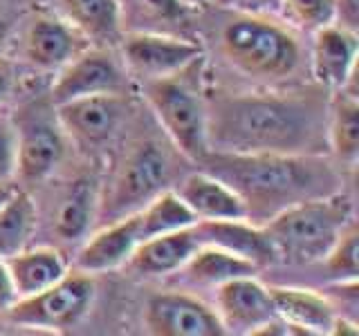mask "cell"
I'll list each match as a JSON object with an SVG mask.
<instances>
[{
  "mask_svg": "<svg viewBox=\"0 0 359 336\" xmlns=\"http://www.w3.org/2000/svg\"><path fill=\"white\" fill-rule=\"evenodd\" d=\"M205 171L243 200L247 220L267 222L299 202L334 193L337 175L312 153H216L200 160Z\"/></svg>",
  "mask_w": 359,
  "mask_h": 336,
  "instance_id": "cell-1",
  "label": "cell"
},
{
  "mask_svg": "<svg viewBox=\"0 0 359 336\" xmlns=\"http://www.w3.org/2000/svg\"><path fill=\"white\" fill-rule=\"evenodd\" d=\"M207 134L218 153H310L319 110L297 97H233L207 115Z\"/></svg>",
  "mask_w": 359,
  "mask_h": 336,
  "instance_id": "cell-2",
  "label": "cell"
},
{
  "mask_svg": "<svg viewBox=\"0 0 359 336\" xmlns=\"http://www.w3.org/2000/svg\"><path fill=\"white\" fill-rule=\"evenodd\" d=\"M351 222V202L332 193L283 209L269 218L263 229L274 244L278 260L310 265L323 260Z\"/></svg>",
  "mask_w": 359,
  "mask_h": 336,
  "instance_id": "cell-3",
  "label": "cell"
},
{
  "mask_svg": "<svg viewBox=\"0 0 359 336\" xmlns=\"http://www.w3.org/2000/svg\"><path fill=\"white\" fill-rule=\"evenodd\" d=\"M220 48L236 70L256 78H283L301 63L297 38L267 16L231 18L222 29Z\"/></svg>",
  "mask_w": 359,
  "mask_h": 336,
  "instance_id": "cell-4",
  "label": "cell"
},
{
  "mask_svg": "<svg viewBox=\"0 0 359 336\" xmlns=\"http://www.w3.org/2000/svg\"><path fill=\"white\" fill-rule=\"evenodd\" d=\"M177 74L149 78L144 94L171 141L189 160L200 162L211 150L207 134V110L200 97L182 78H177Z\"/></svg>",
  "mask_w": 359,
  "mask_h": 336,
  "instance_id": "cell-5",
  "label": "cell"
},
{
  "mask_svg": "<svg viewBox=\"0 0 359 336\" xmlns=\"http://www.w3.org/2000/svg\"><path fill=\"white\" fill-rule=\"evenodd\" d=\"M95 298L93 274L81 272L65 274L59 283L39 291L34 296L18 298L9 307L7 318L22 328L61 330L70 328L88 312Z\"/></svg>",
  "mask_w": 359,
  "mask_h": 336,
  "instance_id": "cell-6",
  "label": "cell"
},
{
  "mask_svg": "<svg viewBox=\"0 0 359 336\" xmlns=\"http://www.w3.org/2000/svg\"><path fill=\"white\" fill-rule=\"evenodd\" d=\"M168 175H171V162L160 146L153 141L137 146L119 168L108 193L106 213L110 222L126 218L149 204L164 190Z\"/></svg>",
  "mask_w": 359,
  "mask_h": 336,
  "instance_id": "cell-7",
  "label": "cell"
},
{
  "mask_svg": "<svg viewBox=\"0 0 359 336\" xmlns=\"http://www.w3.org/2000/svg\"><path fill=\"white\" fill-rule=\"evenodd\" d=\"M216 314L224 334H256L276 318L269 289L256 276L233 278L216 289Z\"/></svg>",
  "mask_w": 359,
  "mask_h": 336,
  "instance_id": "cell-8",
  "label": "cell"
},
{
  "mask_svg": "<svg viewBox=\"0 0 359 336\" xmlns=\"http://www.w3.org/2000/svg\"><path fill=\"white\" fill-rule=\"evenodd\" d=\"M123 88V72L108 52L90 50L67 61L52 85L54 106L65 101L93 97V94H119Z\"/></svg>",
  "mask_w": 359,
  "mask_h": 336,
  "instance_id": "cell-9",
  "label": "cell"
},
{
  "mask_svg": "<svg viewBox=\"0 0 359 336\" xmlns=\"http://www.w3.org/2000/svg\"><path fill=\"white\" fill-rule=\"evenodd\" d=\"M146 330L155 336H222L218 314L198 298L160 294L146 305Z\"/></svg>",
  "mask_w": 359,
  "mask_h": 336,
  "instance_id": "cell-10",
  "label": "cell"
},
{
  "mask_svg": "<svg viewBox=\"0 0 359 336\" xmlns=\"http://www.w3.org/2000/svg\"><path fill=\"white\" fill-rule=\"evenodd\" d=\"M200 52L196 43L160 34H130L123 38V59L128 67L149 78L171 76L187 70Z\"/></svg>",
  "mask_w": 359,
  "mask_h": 336,
  "instance_id": "cell-11",
  "label": "cell"
},
{
  "mask_svg": "<svg viewBox=\"0 0 359 336\" xmlns=\"http://www.w3.org/2000/svg\"><path fill=\"white\" fill-rule=\"evenodd\" d=\"M144 242V229L140 213L135 211L126 218L110 222L90 238L76 255V267L88 274H101L128 262L135 246Z\"/></svg>",
  "mask_w": 359,
  "mask_h": 336,
  "instance_id": "cell-12",
  "label": "cell"
},
{
  "mask_svg": "<svg viewBox=\"0 0 359 336\" xmlns=\"http://www.w3.org/2000/svg\"><path fill=\"white\" fill-rule=\"evenodd\" d=\"M357 34L348 27H328L314 31L310 65L314 78L332 90H341L353 81L357 63Z\"/></svg>",
  "mask_w": 359,
  "mask_h": 336,
  "instance_id": "cell-13",
  "label": "cell"
},
{
  "mask_svg": "<svg viewBox=\"0 0 359 336\" xmlns=\"http://www.w3.org/2000/svg\"><path fill=\"white\" fill-rule=\"evenodd\" d=\"M194 229L200 244H216L254 262L258 269L278 260L267 231L252 220H198Z\"/></svg>",
  "mask_w": 359,
  "mask_h": 336,
  "instance_id": "cell-14",
  "label": "cell"
},
{
  "mask_svg": "<svg viewBox=\"0 0 359 336\" xmlns=\"http://www.w3.org/2000/svg\"><path fill=\"white\" fill-rule=\"evenodd\" d=\"M61 126L83 144H101L117 130L121 101L117 94H93L56 106Z\"/></svg>",
  "mask_w": 359,
  "mask_h": 336,
  "instance_id": "cell-15",
  "label": "cell"
},
{
  "mask_svg": "<svg viewBox=\"0 0 359 336\" xmlns=\"http://www.w3.org/2000/svg\"><path fill=\"white\" fill-rule=\"evenodd\" d=\"M198 246L200 240L194 227L160 233L135 246L126 265L133 272L144 276L173 274L184 267V262L196 253Z\"/></svg>",
  "mask_w": 359,
  "mask_h": 336,
  "instance_id": "cell-16",
  "label": "cell"
},
{
  "mask_svg": "<svg viewBox=\"0 0 359 336\" xmlns=\"http://www.w3.org/2000/svg\"><path fill=\"white\" fill-rule=\"evenodd\" d=\"M276 316L297 330V334H330L337 318L334 305L323 294L294 287H267Z\"/></svg>",
  "mask_w": 359,
  "mask_h": 336,
  "instance_id": "cell-17",
  "label": "cell"
},
{
  "mask_svg": "<svg viewBox=\"0 0 359 336\" xmlns=\"http://www.w3.org/2000/svg\"><path fill=\"white\" fill-rule=\"evenodd\" d=\"M175 193L196 220H247L243 200L207 171L189 175Z\"/></svg>",
  "mask_w": 359,
  "mask_h": 336,
  "instance_id": "cell-18",
  "label": "cell"
},
{
  "mask_svg": "<svg viewBox=\"0 0 359 336\" xmlns=\"http://www.w3.org/2000/svg\"><path fill=\"white\" fill-rule=\"evenodd\" d=\"M27 59L43 70H61L79 54L76 29L67 27L56 18H36L32 22L25 41Z\"/></svg>",
  "mask_w": 359,
  "mask_h": 336,
  "instance_id": "cell-19",
  "label": "cell"
},
{
  "mask_svg": "<svg viewBox=\"0 0 359 336\" xmlns=\"http://www.w3.org/2000/svg\"><path fill=\"white\" fill-rule=\"evenodd\" d=\"M9 276L14 280L18 298L34 296L52 287L67 274L65 258L56 249H29L18 251L5 260Z\"/></svg>",
  "mask_w": 359,
  "mask_h": 336,
  "instance_id": "cell-20",
  "label": "cell"
},
{
  "mask_svg": "<svg viewBox=\"0 0 359 336\" xmlns=\"http://www.w3.org/2000/svg\"><path fill=\"white\" fill-rule=\"evenodd\" d=\"M63 155L59 132L45 123H34L16 137V171L25 179L48 177Z\"/></svg>",
  "mask_w": 359,
  "mask_h": 336,
  "instance_id": "cell-21",
  "label": "cell"
},
{
  "mask_svg": "<svg viewBox=\"0 0 359 336\" xmlns=\"http://www.w3.org/2000/svg\"><path fill=\"white\" fill-rule=\"evenodd\" d=\"M182 269L189 280H194L198 285H213V287L233 278L258 274V267L254 262L245 260V258L236 255L227 249H220L216 244H200Z\"/></svg>",
  "mask_w": 359,
  "mask_h": 336,
  "instance_id": "cell-22",
  "label": "cell"
},
{
  "mask_svg": "<svg viewBox=\"0 0 359 336\" xmlns=\"http://www.w3.org/2000/svg\"><path fill=\"white\" fill-rule=\"evenodd\" d=\"M79 34L97 43H110L119 34L117 0H61Z\"/></svg>",
  "mask_w": 359,
  "mask_h": 336,
  "instance_id": "cell-23",
  "label": "cell"
},
{
  "mask_svg": "<svg viewBox=\"0 0 359 336\" xmlns=\"http://www.w3.org/2000/svg\"><path fill=\"white\" fill-rule=\"evenodd\" d=\"M95 204L97 197L93 182H88V179L74 182L63 195L59 209H56L54 231L59 233V238L67 242L81 240L95 220Z\"/></svg>",
  "mask_w": 359,
  "mask_h": 336,
  "instance_id": "cell-24",
  "label": "cell"
},
{
  "mask_svg": "<svg viewBox=\"0 0 359 336\" xmlns=\"http://www.w3.org/2000/svg\"><path fill=\"white\" fill-rule=\"evenodd\" d=\"M34 229H36V206L29 195L16 190L0 206V260H7L25 249Z\"/></svg>",
  "mask_w": 359,
  "mask_h": 336,
  "instance_id": "cell-25",
  "label": "cell"
},
{
  "mask_svg": "<svg viewBox=\"0 0 359 336\" xmlns=\"http://www.w3.org/2000/svg\"><path fill=\"white\" fill-rule=\"evenodd\" d=\"M137 213L142 220L144 240H149L153 235H160V233L194 227L198 222L196 216L189 211L184 202L180 200L175 190H162L160 195L153 197L149 204L142 206Z\"/></svg>",
  "mask_w": 359,
  "mask_h": 336,
  "instance_id": "cell-26",
  "label": "cell"
},
{
  "mask_svg": "<svg viewBox=\"0 0 359 336\" xmlns=\"http://www.w3.org/2000/svg\"><path fill=\"white\" fill-rule=\"evenodd\" d=\"M328 139L334 155L341 162H355L359 153V106L355 94H341L334 99L330 108V126H328Z\"/></svg>",
  "mask_w": 359,
  "mask_h": 336,
  "instance_id": "cell-27",
  "label": "cell"
},
{
  "mask_svg": "<svg viewBox=\"0 0 359 336\" xmlns=\"http://www.w3.org/2000/svg\"><path fill=\"white\" fill-rule=\"evenodd\" d=\"M280 11L292 25L306 31H317L334 22L339 14V0H283Z\"/></svg>",
  "mask_w": 359,
  "mask_h": 336,
  "instance_id": "cell-28",
  "label": "cell"
},
{
  "mask_svg": "<svg viewBox=\"0 0 359 336\" xmlns=\"http://www.w3.org/2000/svg\"><path fill=\"white\" fill-rule=\"evenodd\" d=\"M325 267L337 280H357L359 274V231L351 222L323 258Z\"/></svg>",
  "mask_w": 359,
  "mask_h": 336,
  "instance_id": "cell-29",
  "label": "cell"
},
{
  "mask_svg": "<svg viewBox=\"0 0 359 336\" xmlns=\"http://www.w3.org/2000/svg\"><path fill=\"white\" fill-rule=\"evenodd\" d=\"M16 171V132L11 123L0 119V184Z\"/></svg>",
  "mask_w": 359,
  "mask_h": 336,
  "instance_id": "cell-30",
  "label": "cell"
},
{
  "mask_svg": "<svg viewBox=\"0 0 359 336\" xmlns=\"http://www.w3.org/2000/svg\"><path fill=\"white\" fill-rule=\"evenodd\" d=\"M222 7H229L238 14H254V16H269L280 11L283 0H218Z\"/></svg>",
  "mask_w": 359,
  "mask_h": 336,
  "instance_id": "cell-31",
  "label": "cell"
},
{
  "mask_svg": "<svg viewBox=\"0 0 359 336\" xmlns=\"http://www.w3.org/2000/svg\"><path fill=\"white\" fill-rule=\"evenodd\" d=\"M146 11H151L155 18L175 20L184 16V0H140Z\"/></svg>",
  "mask_w": 359,
  "mask_h": 336,
  "instance_id": "cell-32",
  "label": "cell"
},
{
  "mask_svg": "<svg viewBox=\"0 0 359 336\" xmlns=\"http://www.w3.org/2000/svg\"><path fill=\"white\" fill-rule=\"evenodd\" d=\"M16 300H18V294L14 287V280L9 276L5 260H0V314H7Z\"/></svg>",
  "mask_w": 359,
  "mask_h": 336,
  "instance_id": "cell-33",
  "label": "cell"
},
{
  "mask_svg": "<svg viewBox=\"0 0 359 336\" xmlns=\"http://www.w3.org/2000/svg\"><path fill=\"white\" fill-rule=\"evenodd\" d=\"M11 88V67L5 59H0V104L5 101Z\"/></svg>",
  "mask_w": 359,
  "mask_h": 336,
  "instance_id": "cell-34",
  "label": "cell"
},
{
  "mask_svg": "<svg viewBox=\"0 0 359 336\" xmlns=\"http://www.w3.org/2000/svg\"><path fill=\"white\" fill-rule=\"evenodd\" d=\"M14 193H16V188H14V186H9L7 182L0 184V206H3L5 202H7L11 195H14Z\"/></svg>",
  "mask_w": 359,
  "mask_h": 336,
  "instance_id": "cell-35",
  "label": "cell"
},
{
  "mask_svg": "<svg viewBox=\"0 0 359 336\" xmlns=\"http://www.w3.org/2000/svg\"><path fill=\"white\" fill-rule=\"evenodd\" d=\"M3 36H5V29H3V25H0V43H3Z\"/></svg>",
  "mask_w": 359,
  "mask_h": 336,
  "instance_id": "cell-36",
  "label": "cell"
}]
</instances>
